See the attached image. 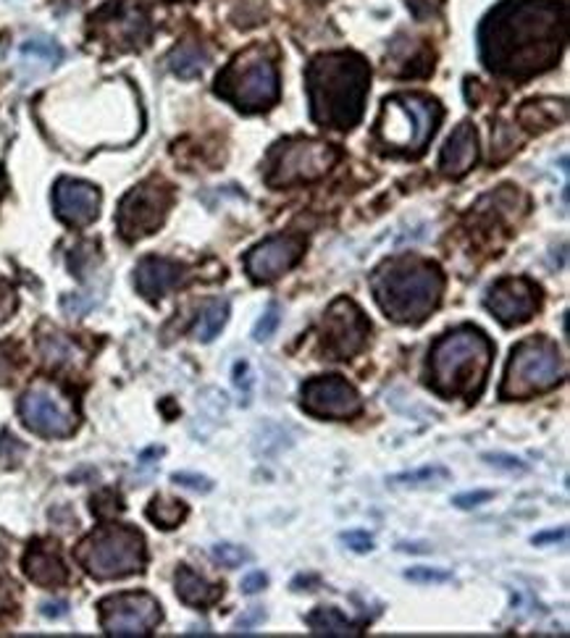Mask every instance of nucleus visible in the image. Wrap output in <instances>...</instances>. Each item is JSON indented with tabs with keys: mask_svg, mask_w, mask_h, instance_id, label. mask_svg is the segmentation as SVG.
<instances>
[{
	"mask_svg": "<svg viewBox=\"0 0 570 638\" xmlns=\"http://www.w3.org/2000/svg\"><path fill=\"white\" fill-rule=\"evenodd\" d=\"M321 355L326 360H350L369 345L371 324L352 300L339 298L321 318Z\"/></svg>",
	"mask_w": 570,
	"mask_h": 638,
	"instance_id": "obj_11",
	"label": "nucleus"
},
{
	"mask_svg": "<svg viewBox=\"0 0 570 638\" xmlns=\"http://www.w3.org/2000/svg\"><path fill=\"white\" fill-rule=\"evenodd\" d=\"M77 560L97 581L135 576L146 570V538L129 525H101L77 547Z\"/></svg>",
	"mask_w": 570,
	"mask_h": 638,
	"instance_id": "obj_6",
	"label": "nucleus"
},
{
	"mask_svg": "<svg viewBox=\"0 0 570 638\" xmlns=\"http://www.w3.org/2000/svg\"><path fill=\"white\" fill-rule=\"evenodd\" d=\"M491 499V491H474V495H461L452 499V504L461 510H470V508H478V504L489 502Z\"/></svg>",
	"mask_w": 570,
	"mask_h": 638,
	"instance_id": "obj_37",
	"label": "nucleus"
},
{
	"mask_svg": "<svg viewBox=\"0 0 570 638\" xmlns=\"http://www.w3.org/2000/svg\"><path fill=\"white\" fill-rule=\"evenodd\" d=\"M568 366L557 345L547 337H528L517 341L510 352L500 386L502 399H528L562 384Z\"/></svg>",
	"mask_w": 570,
	"mask_h": 638,
	"instance_id": "obj_5",
	"label": "nucleus"
},
{
	"mask_svg": "<svg viewBox=\"0 0 570 638\" xmlns=\"http://www.w3.org/2000/svg\"><path fill=\"white\" fill-rule=\"evenodd\" d=\"M148 518L159 525V529H166V531L176 529V525L187 518V504L179 502V499L155 497L148 508Z\"/></svg>",
	"mask_w": 570,
	"mask_h": 638,
	"instance_id": "obj_27",
	"label": "nucleus"
},
{
	"mask_svg": "<svg viewBox=\"0 0 570 638\" xmlns=\"http://www.w3.org/2000/svg\"><path fill=\"white\" fill-rule=\"evenodd\" d=\"M16 311V292L9 281L0 279V321L11 318V313Z\"/></svg>",
	"mask_w": 570,
	"mask_h": 638,
	"instance_id": "obj_34",
	"label": "nucleus"
},
{
	"mask_svg": "<svg viewBox=\"0 0 570 638\" xmlns=\"http://www.w3.org/2000/svg\"><path fill=\"white\" fill-rule=\"evenodd\" d=\"M22 565H24V573H27L30 581L37 583V587L56 589L69 581L67 565H63L61 555L54 549V544H45V542L30 544Z\"/></svg>",
	"mask_w": 570,
	"mask_h": 638,
	"instance_id": "obj_20",
	"label": "nucleus"
},
{
	"mask_svg": "<svg viewBox=\"0 0 570 638\" xmlns=\"http://www.w3.org/2000/svg\"><path fill=\"white\" fill-rule=\"evenodd\" d=\"M172 202L174 189L163 179H148L129 189L116 213V227L124 240L137 242L159 232L172 210Z\"/></svg>",
	"mask_w": 570,
	"mask_h": 638,
	"instance_id": "obj_10",
	"label": "nucleus"
},
{
	"mask_svg": "<svg viewBox=\"0 0 570 638\" xmlns=\"http://www.w3.org/2000/svg\"><path fill=\"white\" fill-rule=\"evenodd\" d=\"M300 397H303V410L316 418L347 420L363 410L358 390L342 376H316L305 381Z\"/></svg>",
	"mask_w": 570,
	"mask_h": 638,
	"instance_id": "obj_14",
	"label": "nucleus"
},
{
	"mask_svg": "<svg viewBox=\"0 0 570 638\" xmlns=\"http://www.w3.org/2000/svg\"><path fill=\"white\" fill-rule=\"evenodd\" d=\"M568 39L566 0H502L478 30L489 71L528 79L560 61Z\"/></svg>",
	"mask_w": 570,
	"mask_h": 638,
	"instance_id": "obj_1",
	"label": "nucleus"
},
{
	"mask_svg": "<svg viewBox=\"0 0 570 638\" xmlns=\"http://www.w3.org/2000/svg\"><path fill=\"white\" fill-rule=\"evenodd\" d=\"M450 471L447 468H423V471H412V473H399V476H392V486H423V484H437V482H447Z\"/></svg>",
	"mask_w": 570,
	"mask_h": 638,
	"instance_id": "obj_30",
	"label": "nucleus"
},
{
	"mask_svg": "<svg viewBox=\"0 0 570 638\" xmlns=\"http://www.w3.org/2000/svg\"><path fill=\"white\" fill-rule=\"evenodd\" d=\"M63 610H67V604L58 602V604H43V613L48 617H61Z\"/></svg>",
	"mask_w": 570,
	"mask_h": 638,
	"instance_id": "obj_42",
	"label": "nucleus"
},
{
	"mask_svg": "<svg viewBox=\"0 0 570 638\" xmlns=\"http://www.w3.org/2000/svg\"><path fill=\"white\" fill-rule=\"evenodd\" d=\"M216 95L224 97L234 108L247 111V114L268 111L279 101L277 63L260 45L240 53L216 79Z\"/></svg>",
	"mask_w": 570,
	"mask_h": 638,
	"instance_id": "obj_7",
	"label": "nucleus"
},
{
	"mask_svg": "<svg viewBox=\"0 0 570 638\" xmlns=\"http://www.w3.org/2000/svg\"><path fill=\"white\" fill-rule=\"evenodd\" d=\"M108 13V35L121 45V48H140L150 37L148 16L135 5H114L106 9Z\"/></svg>",
	"mask_w": 570,
	"mask_h": 638,
	"instance_id": "obj_21",
	"label": "nucleus"
},
{
	"mask_svg": "<svg viewBox=\"0 0 570 638\" xmlns=\"http://www.w3.org/2000/svg\"><path fill=\"white\" fill-rule=\"evenodd\" d=\"M339 161V150L329 142L311 137H290L268 150L264 176L268 187H290L300 182H316Z\"/></svg>",
	"mask_w": 570,
	"mask_h": 638,
	"instance_id": "obj_9",
	"label": "nucleus"
},
{
	"mask_svg": "<svg viewBox=\"0 0 570 638\" xmlns=\"http://www.w3.org/2000/svg\"><path fill=\"white\" fill-rule=\"evenodd\" d=\"M568 118V105L566 101H555V97H542V101H528L523 103V108L517 111V121L528 131H547L555 129L557 124H562Z\"/></svg>",
	"mask_w": 570,
	"mask_h": 638,
	"instance_id": "obj_23",
	"label": "nucleus"
},
{
	"mask_svg": "<svg viewBox=\"0 0 570 638\" xmlns=\"http://www.w3.org/2000/svg\"><path fill=\"white\" fill-rule=\"evenodd\" d=\"M405 578L418 583H444L450 581V573H442V570H431V568H412L405 573Z\"/></svg>",
	"mask_w": 570,
	"mask_h": 638,
	"instance_id": "obj_35",
	"label": "nucleus"
},
{
	"mask_svg": "<svg viewBox=\"0 0 570 638\" xmlns=\"http://www.w3.org/2000/svg\"><path fill=\"white\" fill-rule=\"evenodd\" d=\"M174 583H176V594H179V600L189 604V607H211V604H216L221 596H224V587L206 581V578L195 573V570L187 568V565H182V568L176 570Z\"/></svg>",
	"mask_w": 570,
	"mask_h": 638,
	"instance_id": "obj_22",
	"label": "nucleus"
},
{
	"mask_svg": "<svg viewBox=\"0 0 570 638\" xmlns=\"http://www.w3.org/2000/svg\"><path fill=\"white\" fill-rule=\"evenodd\" d=\"M268 587V578L264 573H251L245 576V581H242V591L245 594H258V591H264Z\"/></svg>",
	"mask_w": 570,
	"mask_h": 638,
	"instance_id": "obj_40",
	"label": "nucleus"
},
{
	"mask_svg": "<svg viewBox=\"0 0 570 638\" xmlns=\"http://www.w3.org/2000/svg\"><path fill=\"white\" fill-rule=\"evenodd\" d=\"M182 279H185V266L176 260L159 258V255L142 258L135 268L137 292L148 300H161L163 294L179 287Z\"/></svg>",
	"mask_w": 570,
	"mask_h": 638,
	"instance_id": "obj_18",
	"label": "nucleus"
},
{
	"mask_svg": "<svg viewBox=\"0 0 570 638\" xmlns=\"http://www.w3.org/2000/svg\"><path fill=\"white\" fill-rule=\"evenodd\" d=\"M161 617V604L146 591H127L101 602V626L114 638L150 636L159 628Z\"/></svg>",
	"mask_w": 570,
	"mask_h": 638,
	"instance_id": "obj_13",
	"label": "nucleus"
},
{
	"mask_svg": "<svg viewBox=\"0 0 570 638\" xmlns=\"http://www.w3.org/2000/svg\"><path fill=\"white\" fill-rule=\"evenodd\" d=\"M478 161V135L470 121H463L444 142L442 155H439V171L450 179H461L468 174Z\"/></svg>",
	"mask_w": 570,
	"mask_h": 638,
	"instance_id": "obj_19",
	"label": "nucleus"
},
{
	"mask_svg": "<svg viewBox=\"0 0 570 638\" xmlns=\"http://www.w3.org/2000/svg\"><path fill=\"white\" fill-rule=\"evenodd\" d=\"M16 376V358L14 347L0 345V384H11Z\"/></svg>",
	"mask_w": 570,
	"mask_h": 638,
	"instance_id": "obj_33",
	"label": "nucleus"
},
{
	"mask_svg": "<svg viewBox=\"0 0 570 638\" xmlns=\"http://www.w3.org/2000/svg\"><path fill=\"white\" fill-rule=\"evenodd\" d=\"M281 324V313H279V305H268V311L260 315L258 324L253 328V337L255 341H268L277 334V328Z\"/></svg>",
	"mask_w": 570,
	"mask_h": 638,
	"instance_id": "obj_32",
	"label": "nucleus"
},
{
	"mask_svg": "<svg viewBox=\"0 0 570 638\" xmlns=\"http://www.w3.org/2000/svg\"><path fill=\"white\" fill-rule=\"evenodd\" d=\"M22 56L32 58V61H40L43 66H48V69H54V66L63 61V48L58 43H54V39L32 37L22 45Z\"/></svg>",
	"mask_w": 570,
	"mask_h": 638,
	"instance_id": "obj_29",
	"label": "nucleus"
},
{
	"mask_svg": "<svg viewBox=\"0 0 570 638\" xmlns=\"http://www.w3.org/2000/svg\"><path fill=\"white\" fill-rule=\"evenodd\" d=\"M56 213L71 227H88L101 213V193L97 187L80 179H61L54 193Z\"/></svg>",
	"mask_w": 570,
	"mask_h": 638,
	"instance_id": "obj_17",
	"label": "nucleus"
},
{
	"mask_svg": "<svg viewBox=\"0 0 570 638\" xmlns=\"http://www.w3.org/2000/svg\"><path fill=\"white\" fill-rule=\"evenodd\" d=\"M305 623H307V628L313 630V636H329V638L331 636H337V638L350 636V638H356V636L363 634L358 623L347 620V617L334 607H316L311 615L305 617Z\"/></svg>",
	"mask_w": 570,
	"mask_h": 638,
	"instance_id": "obj_24",
	"label": "nucleus"
},
{
	"mask_svg": "<svg viewBox=\"0 0 570 638\" xmlns=\"http://www.w3.org/2000/svg\"><path fill=\"white\" fill-rule=\"evenodd\" d=\"M311 116L318 127L350 131L363 118L371 69L352 50L324 53L305 71Z\"/></svg>",
	"mask_w": 570,
	"mask_h": 638,
	"instance_id": "obj_2",
	"label": "nucleus"
},
{
	"mask_svg": "<svg viewBox=\"0 0 570 638\" xmlns=\"http://www.w3.org/2000/svg\"><path fill=\"white\" fill-rule=\"evenodd\" d=\"M484 460H489V465H497V468H504V471H526V465H523L517 457H508V455H484Z\"/></svg>",
	"mask_w": 570,
	"mask_h": 638,
	"instance_id": "obj_39",
	"label": "nucleus"
},
{
	"mask_svg": "<svg viewBox=\"0 0 570 638\" xmlns=\"http://www.w3.org/2000/svg\"><path fill=\"white\" fill-rule=\"evenodd\" d=\"M211 555L213 560L224 565V568H240V565L251 562V552L245 547H237V544H216Z\"/></svg>",
	"mask_w": 570,
	"mask_h": 638,
	"instance_id": "obj_31",
	"label": "nucleus"
},
{
	"mask_svg": "<svg viewBox=\"0 0 570 638\" xmlns=\"http://www.w3.org/2000/svg\"><path fill=\"white\" fill-rule=\"evenodd\" d=\"M11 604H14V583L9 578H0V613H5Z\"/></svg>",
	"mask_w": 570,
	"mask_h": 638,
	"instance_id": "obj_41",
	"label": "nucleus"
},
{
	"mask_svg": "<svg viewBox=\"0 0 570 638\" xmlns=\"http://www.w3.org/2000/svg\"><path fill=\"white\" fill-rule=\"evenodd\" d=\"M305 255V240L300 234H279L255 245L245 258L247 274L255 281H274L287 274Z\"/></svg>",
	"mask_w": 570,
	"mask_h": 638,
	"instance_id": "obj_16",
	"label": "nucleus"
},
{
	"mask_svg": "<svg viewBox=\"0 0 570 638\" xmlns=\"http://www.w3.org/2000/svg\"><path fill=\"white\" fill-rule=\"evenodd\" d=\"M19 416H22V424L30 431L48 439L71 437L77 431V424H80L69 399L54 384H45V381H37L22 394Z\"/></svg>",
	"mask_w": 570,
	"mask_h": 638,
	"instance_id": "obj_12",
	"label": "nucleus"
},
{
	"mask_svg": "<svg viewBox=\"0 0 570 638\" xmlns=\"http://www.w3.org/2000/svg\"><path fill=\"white\" fill-rule=\"evenodd\" d=\"M208 61H211V56H208V50L200 48L198 43H182L168 53V69L182 79L200 77L202 71H206Z\"/></svg>",
	"mask_w": 570,
	"mask_h": 638,
	"instance_id": "obj_25",
	"label": "nucleus"
},
{
	"mask_svg": "<svg viewBox=\"0 0 570 638\" xmlns=\"http://www.w3.org/2000/svg\"><path fill=\"white\" fill-rule=\"evenodd\" d=\"M542 289L523 276L500 279L487 294V308L502 326H521L539 311Z\"/></svg>",
	"mask_w": 570,
	"mask_h": 638,
	"instance_id": "obj_15",
	"label": "nucleus"
},
{
	"mask_svg": "<svg viewBox=\"0 0 570 638\" xmlns=\"http://www.w3.org/2000/svg\"><path fill=\"white\" fill-rule=\"evenodd\" d=\"M229 318V302L226 300H211L200 308L198 321H195V339L200 341H213L221 334Z\"/></svg>",
	"mask_w": 570,
	"mask_h": 638,
	"instance_id": "obj_26",
	"label": "nucleus"
},
{
	"mask_svg": "<svg viewBox=\"0 0 570 638\" xmlns=\"http://www.w3.org/2000/svg\"><path fill=\"white\" fill-rule=\"evenodd\" d=\"M495 345L481 328L457 326L442 334L429 352V386L442 397H481Z\"/></svg>",
	"mask_w": 570,
	"mask_h": 638,
	"instance_id": "obj_4",
	"label": "nucleus"
},
{
	"mask_svg": "<svg viewBox=\"0 0 570 638\" xmlns=\"http://www.w3.org/2000/svg\"><path fill=\"white\" fill-rule=\"evenodd\" d=\"M439 121H442V105L434 97L405 92L384 101L376 137L386 148L421 153L434 137Z\"/></svg>",
	"mask_w": 570,
	"mask_h": 638,
	"instance_id": "obj_8",
	"label": "nucleus"
},
{
	"mask_svg": "<svg viewBox=\"0 0 570 638\" xmlns=\"http://www.w3.org/2000/svg\"><path fill=\"white\" fill-rule=\"evenodd\" d=\"M342 542L352 552H371L373 549V538L369 534H363V531H347V534H342Z\"/></svg>",
	"mask_w": 570,
	"mask_h": 638,
	"instance_id": "obj_36",
	"label": "nucleus"
},
{
	"mask_svg": "<svg viewBox=\"0 0 570 638\" xmlns=\"http://www.w3.org/2000/svg\"><path fill=\"white\" fill-rule=\"evenodd\" d=\"M174 482L187 486V489L195 491H211V482L202 476H189V473H174Z\"/></svg>",
	"mask_w": 570,
	"mask_h": 638,
	"instance_id": "obj_38",
	"label": "nucleus"
},
{
	"mask_svg": "<svg viewBox=\"0 0 570 638\" xmlns=\"http://www.w3.org/2000/svg\"><path fill=\"white\" fill-rule=\"evenodd\" d=\"M40 352H43V360L48 366H71L77 358H80V350L74 347V341L61 337V334H54V337H43Z\"/></svg>",
	"mask_w": 570,
	"mask_h": 638,
	"instance_id": "obj_28",
	"label": "nucleus"
},
{
	"mask_svg": "<svg viewBox=\"0 0 570 638\" xmlns=\"http://www.w3.org/2000/svg\"><path fill=\"white\" fill-rule=\"evenodd\" d=\"M371 289L386 318L416 326L423 324L442 302L444 274L437 263L418 255H399L376 268Z\"/></svg>",
	"mask_w": 570,
	"mask_h": 638,
	"instance_id": "obj_3",
	"label": "nucleus"
}]
</instances>
